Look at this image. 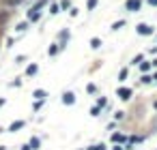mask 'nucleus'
Here are the masks:
<instances>
[{
  "mask_svg": "<svg viewBox=\"0 0 157 150\" xmlns=\"http://www.w3.org/2000/svg\"><path fill=\"white\" fill-rule=\"evenodd\" d=\"M119 96L123 99V101H127V99L131 96V90L129 88H119Z\"/></svg>",
  "mask_w": 157,
  "mask_h": 150,
  "instance_id": "obj_1",
  "label": "nucleus"
},
{
  "mask_svg": "<svg viewBox=\"0 0 157 150\" xmlns=\"http://www.w3.org/2000/svg\"><path fill=\"white\" fill-rule=\"evenodd\" d=\"M62 101H65L67 105H71V103L75 101V96H73V92H65V96H62Z\"/></svg>",
  "mask_w": 157,
  "mask_h": 150,
  "instance_id": "obj_2",
  "label": "nucleus"
},
{
  "mask_svg": "<svg viewBox=\"0 0 157 150\" xmlns=\"http://www.w3.org/2000/svg\"><path fill=\"white\" fill-rule=\"evenodd\" d=\"M138 32H140V34H151L153 30H151V26H146V24H140V26H138Z\"/></svg>",
  "mask_w": 157,
  "mask_h": 150,
  "instance_id": "obj_3",
  "label": "nucleus"
},
{
  "mask_svg": "<svg viewBox=\"0 0 157 150\" xmlns=\"http://www.w3.org/2000/svg\"><path fill=\"white\" fill-rule=\"evenodd\" d=\"M138 7H140V0H129L127 2V9H131V11H138Z\"/></svg>",
  "mask_w": 157,
  "mask_h": 150,
  "instance_id": "obj_4",
  "label": "nucleus"
},
{
  "mask_svg": "<svg viewBox=\"0 0 157 150\" xmlns=\"http://www.w3.org/2000/svg\"><path fill=\"white\" fill-rule=\"evenodd\" d=\"M35 99L43 101V99H45V90H35Z\"/></svg>",
  "mask_w": 157,
  "mask_h": 150,
  "instance_id": "obj_5",
  "label": "nucleus"
},
{
  "mask_svg": "<svg viewBox=\"0 0 157 150\" xmlns=\"http://www.w3.org/2000/svg\"><path fill=\"white\" fill-rule=\"evenodd\" d=\"M22 127H24V122L17 120V122H13V124H11V131H17V129H22Z\"/></svg>",
  "mask_w": 157,
  "mask_h": 150,
  "instance_id": "obj_6",
  "label": "nucleus"
},
{
  "mask_svg": "<svg viewBox=\"0 0 157 150\" xmlns=\"http://www.w3.org/2000/svg\"><path fill=\"white\" fill-rule=\"evenodd\" d=\"M125 77H127V69H123V71H121V75H119V80H121V82H125Z\"/></svg>",
  "mask_w": 157,
  "mask_h": 150,
  "instance_id": "obj_7",
  "label": "nucleus"
},
{
  "mask_svg": "<svg viewBox=\"0 0 157 150\" xmlns=\"http://www.w3.org/2000/svg\"><path fill=\"white\" fill-rule=\"evenodd\" d=\"M91 45H93V47H99L101 41H99V39H91Z\"/></svg>",
  "mask_w": 157,
  "mask_h": 150,
  "instance_id": "obj_8",
  "label": "nucleus"
},
{
  "mask_svg": "<svg viewBox=\"0 0 157 150\" xmlns=\"http://www.w3.org/2000/svg\"><path fill=\"white\" fill-rule=\"evenodd\" d=\"M32 73H37V64H30L28 67V75H32Z\"/></svg>",
  "mask_w": 157,
  "mask_h": 150,
  "instance_id": "obj_9",
  "label": "nucleus"
},
{
  "mask_svg": "<svg viewBox=\"0 0 157 150\" xmlns=\"http://www.w3.org/2000/svg\"><path fill=\"white\" fill-rule=\"evenodd\" d=\"M86 90H88V92H97V86H95V84H88Z\"/></svg>",
  "mask_w": 157,
  "mask_h": 150,
  "instance_id": "obj_10",
  "label": "nucleus"
},
{
  "mask_svg": "<svg viewBox=\"0 0 157 150\" xmlns=\"http://www.w3.org/2000/svg\"><path fill=\"white\" fill-rule=\"evenodd\" d=\"M37 146H39V139H37V137H35V139H30V148H37Z\"/></svg>",
  "mask_w": 157,
  "mask_h": 150,
  "instance_id": "obj_11",
  "label": "nucleus"
},
{
  "mask_svg": "<svg viewBox=\"0 0 157 150\" xmlns=\"http://www.w3.org/2000/svg\"><path fill=\"white\" fill-rule=\"evenodd\" d=\"M95 5H97V0H88V9H95Z\"/></svg>",
  "mask_w": 157,
  "mask_h": 150,
  "instance_id": "obj_12",
  "label": "nucleus"
},
{
  "mask_svg": "<svg viewBox=\"0 0 157 150\" xmlns=\"http://www.w3.org/2000/svg\"><path fill=\"white\" fill-rule=\"evenodd\" d=\"M22 150H32V148H30V144H28V146H24V148H22Z\"/></svg>",
  "mask_w": 157,
  "mask_h": 150,
  "instance_id": "obj_13",
  "label": "nucleus"
},
{
  "mask_svg": "<svg viewBox=\"0 0 157 150\" xmlns=\"http://www.w3.org/2000/svg\"><path fill=\"white\" fill-rule=\"evenodd\" d=\"M149 2H151V5H157V0H149Z\"/></svg>",
  "mask_w": 157,
  "mask_h": 150,
  "instance_id": "obj_14",
  "label": "nucleus"
},
{
  "mask_svg": "<svg viewBox=\"0 0 157 150\" xmlns=\"http://www.w3.org/2000/svg\"><path fill=\"white\" fill-rule=\"evenodd\" d=\"M2 103H5V101H2V99H0V105H2Z\"/></svg>",
  "mask_w": 157,
  "mask_h": 150,
  "instance_id": "obj_15",
  "label": "nucleus"
},
{
  "mask_svg": "<svg viewBox=\"0 0 157 150\" xmlns=\"http://www.w3.org/2000/svg\"><path fill=\"white\" fill-rule=\"evenodd\" d=\"M155 80H157V77H155Z\"/></svg>",
  "mask_w": 157,
  "mask_h": 150,
  "instance_id": "obj_16",
  "label": "nucleus"
}]
</instances>
